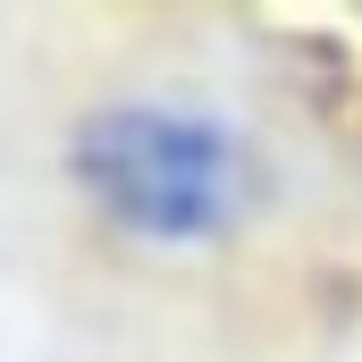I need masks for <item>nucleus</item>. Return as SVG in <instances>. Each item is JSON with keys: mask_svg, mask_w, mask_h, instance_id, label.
Returning a JSON list of instances; mask_svg holds the SVG:
<instances>
[{"mask_svg": "<svg viewBox=\"0 0 362 362\" xmlns=\"http://www.w3.org/2000/svg\"><path fill=\"white\" fill-rule=\"evenodd\" d=\"M68 177L118 236L185 253V245H228L253 219L262 160L228 118L135 93V101H93L68 127Z\"/></svg>", "mask_w": 362, "mask_h": 362, "instance_id": "1", "label": "nucleus"}]
</instances>
